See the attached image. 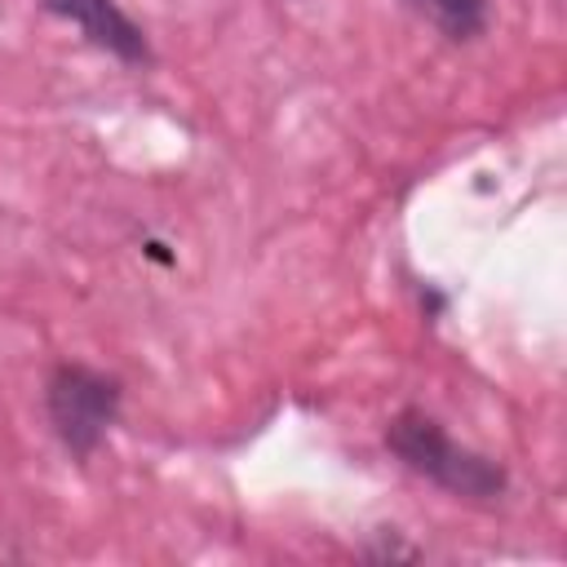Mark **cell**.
I'll list each match as a JSON object with an SVG mask.
<instances>
[{
	"label": "cell",
	"mask_w": 567,
	"mask_h": 567,
	"mask_svg": "<svg viewBox=\"0 0 567 567\" xmlns=\"http://www.w3.org/2000/svg\"><path fill=\"white\" fill-rule=\"evenodd\" d=\"M403 4L452 44H470L487 31V0H403Z\"/></svg>",
	"instance_id": "277c9868"
},
{
	"label": "cell",
	"mask_w": 567,
	"mask_h": 567,
	"mask_svg": "<svg viewBox=\"0 0 567 567\" xmlns=\"http://www.w3.org/2000/svg\"><path fill=\"white\" fill-rule=\"evenodd\" d=\"M44 408H49V425H53L58 443L75 461H89L102 447V439L111 434V425L120 421L124 385L102 368L58 363L44 381Z\"/></svg>",
	"instance_id": "7a4b0ae2"
},
{
	"label": "cell",
	"mask_w": 567,
	"mask_h": 567,
	"mask_svg": "<svg viewBox=\"0 0 567 567\" xmlns=\"http://www.w3.org/2000/svg\"><path fill=\"white\" fill-rule=\"evenodd\" d=\"M40 9L71 22L93 49L111 53L124 66H151V58H155L146 31L115 0H40Z\"/></svg>",
	"instance_id": "3957f363"
},
{
	"label": "cell",
	"mask_w": 567,
	"mask_h": 567,
	"mask_svg": "<svg viewBox=\"0 0 567 567\" xmlns=\"http://www.w3.org/2000/svg\"><path fill=\"white\" fill-rule=\"evenodd\" d=\"M385 447L425 483L443 487L456 501L470 505H496L509 492V474L501 461L456 443L430 412L421 408H403L390 425H385Z\"/></svg>",
	"instance_id": "6da1fadb"
}]
</instances>
